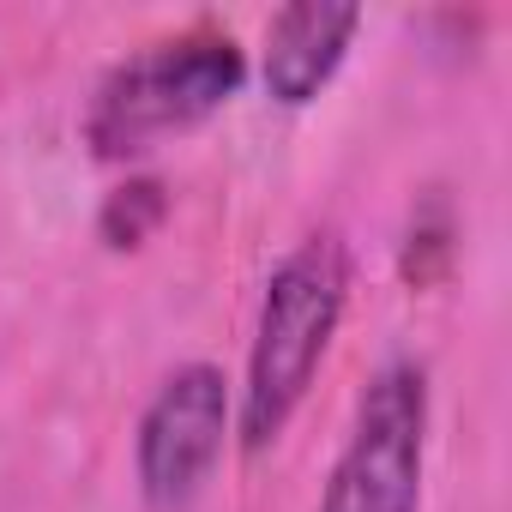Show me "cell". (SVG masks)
Listing matches in <instances>:
<instances>
[{
  "instance_id": "6da1fadb",
  "label": "cell",
  "mask_w": 512,
  "mask_h": 512,
  "mask_svg": "<svg viewBox=\"0 0 512 512\" xmlns=\"http://www.w3.org/2000/svg\"><path fill=\"white\" fill-rule=\"evenodd\" d=\"M350 308V247L338 229H308L266 278L260 320L247 344V380L235 404V434L241 452L260 458L284 440L296 422L338 326Z\"/></svg>"
},
{
  "instance_id": "7a4b0ae2",
  "label": "cell",
  "mask_w": 512,
  "mask_h": 512,
  "mask_svg": "<svg viewBox=\"0 0 512 512\" xmlns=\"http://www.w3.org/2000/svg\"><path fill=\"white\" fill-rule=\"evenodd\" d=\"M247 79V55L229 31L193 25L181 37L145 43L139 55L115 61L85 109V145L103 163H133L157 139L199 127L217 115Z\"/></svg>"
},
{
  "instance_id": "3957f363",
  "label": "cell",
  "mask_w": 512,
  "mask_h": 512,
  "mask_svg": "<svg viewBox=\"0 0 512 512\" xmlns=\"http://www.w3.org/2000/svg\"><path fill=\"white\" fill-rule=\"evenodd\" d=\"M428 464V374L392 362L356 398L350 440L314 512H416Z\"/></svg>"
},
{
  "instance_id": "277c9868",
  "label": "cell",
  "mask_w": 512,
  "mask_h": 512,
  "mask_svg": "<svg viewBox=\"0 0 512 512\" xmlns=\"http://www.w3.org/2000/svg\"><path fill=\"white\" fill-rule=\"evenodd\" d=\"M235 434V398L217 362H181L151 392L133 434V476L151 512H181L211 482Z\"/></svg>"
},
{
  "instance_id": "5b68a950",
  "label": "cell",
  "mask_w": 512,
  "mask_h": 512,
  "mask_svg": "<svg viewBox=\"0 0 512 512\" xmlns=\"http://www.w3.org/2000/svg\"><path fill=\"white\" fill-rule=\"evenodd\" d=\"M356 31H362V7H356V0H290L284 13H272L266 61H260L266 97L284 103V109L314 103L332 85V73L344 67Z\"/></svg>"
},
{
  "instance_id": "8992f818",
  "label": "cell",
  "mask_w": 512,
  "mask_h": 512,
  "mask_svg": "<svg viewBox=\"0 0 512 512\" xmlns=\"http://www.w3.org/2000/svg\"><path fill=\"white\" fill-rule=\"evenodd\" d=\"M163 223H169V187L157 175H127L97 205V241L109 253H139Z\"/></svg>"
},
{
  "instance_id": "52a82bcc",
  "label": "cell",
  "mask_w": 512,
  "mask_h": 512,
  "mask_svg": "<svg viewBox=\"0 0 512 512\" xmlns=\"http://www.w3.org/2000/svg\"><path fill=\"white\" fill-rule=\"evenodd\" d=\"M446 272H452V211H446V199H428V211H416L410 235H404V278L416 290H428Z\"/></svg>"
}]
</instances>
